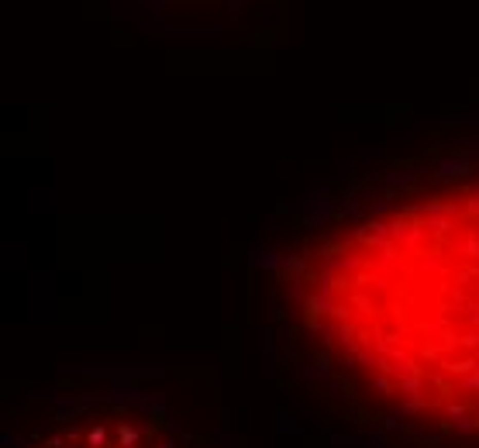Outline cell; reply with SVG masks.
<instances>
[{"mask_svg":"<svg viewBox=\"0 0 479 448\" xmlns=\"http://www.w3.org/2000/svg\"><path fill=\"white\" fill-rule=\"evenodd\" d=\"M38 448H172L166 438L149 424L145 417L131 414H93L83 417V424L56 431L52 438L38 441Z\"/></svg>","mask_w":479,"mask_h":448,"instance_id":"6da1fadb","label":"cell"}]
</instances>
